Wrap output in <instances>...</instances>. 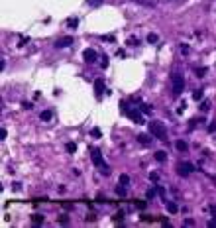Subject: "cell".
Instances as JSON below:
<instances>
[{
    "label": "cell",
    "mask_w": 216,
    "mask_h": 228,
    "mask_svg": "<svg viewBox=\"0 0 216 228\" xmlns=\"http://www.w3.org/2000/svg\"><path fill=\"white\" fill-rule=\"evenodd\" d=\"M204 75H206V67H201L197 71V77H204Z\"/></svg>",
    "instance_id": "25"
},
{
    "label": "cell",
    "mask_w": 216,
    "mask_h": 228,
    "mask_svg": "<svg viewBox=\"0 0 216 228\" xmlns=\"http://www.w3.org/2000/svg\"><path fill=\"white\" fill-rule=\"evenodd\" d=\"M149 134L153 138H157V140H165L167 132H165V128H163L161 122H149Z\"/></svg>",
    "instance_id": "1"
},
{
    "label": "cell",
    "mask_w": 216,
    "mask_h": 228,
    "mask_svg": "<svg viewBox=\"0 0 216 228\" xmlns=\"http://www.w3.org/2000/svg\"><path fill=\"white\" fill-rule=\"evenodd\" d=\"M193 171H194V165L191 161H181L179 165H177V173H179L181 177H189Z\"/></svg>",
    "instance_id": "4"
},
{
    "label": "cell",
    "mask_w": 216,
    "mask_h": 228,
    "mask_svg": "<svg viewBox=\"0 0 216 228\" xmlns=\"http://www.w3.org/2000/svg\"><path fill=\"white\" fill-rule=\"evenodd\" d=\"M90 134H93L94 138H100V136H102V132H100V128H93V130H90Z\"/></svg>",
    "instance_id": "23"
},
{
    "label": "cell",
    "mask_w": 216,
    "mask_h": 228,
    "mask_svg": "<svg viewBox=\"0 0 216 228\" xmlns=\"http://www.w3.org/2000/svg\"><path fill=\"white\" fill-rule=\"evenodd\" d=\"M67 151H69V153H75V151H77V146H75V142H69V144H67Z\"/></svg>",
    "instance_id": "16"
},
{
    "label": "cell",
    "mask_w": 216,
    "mask_h": 228,
    "mask_svg": "<svg viewBox=\"0 0 216 228\" xmlns=\"http://www.w3.org/2000/svg\"><path fill=\"white\" fill-rule=\"evenodd\" d=\"M67 24H69V28H77V26H79V20H77V18H69Z\"/></svg>",
    "instance_id": "18"
},
{
    "label": "cell",
    "mask_w": 216,
    "mask_h": 228,
    "mask_svg": "<svg viewBox=\"0 0 216 228\" xmlns=\"http://www.w3.org/2000/svg\"><path fill=\"white\" fill-rule=\"evenodd\" d=\"M155 191H157V189H151V191H147V199H153V197H155Z\"/></svg>",
    "instance_id": "30"
},
{
    "label": "cell",
    "mask_w": 216,
    "mask_h": 228,
    "mask_svg": "<svg viewBox=\"0 0 216 228\" xmlns=\"http://www.w3.org/2000/svg\"><path fill=\"white\" fill-rule=\"evenodd\" d=\"M155 161H167V153L165 151H155Z\"/></svg>",
    "instance_id": "13"
},
{
    "label": "cell",
    "mask_w": 216,
    "mask_h": 228,
    "mask_svg": "<svg viewBox=\"0 0 216 228\" xmlns=\"http://www.w3.org/2000/svg\"><path fill=\"white\" fill-rule=\"evenodd\" d=\"M116 195L118 197H124V195H126V187H124V185L122 187H116Z\"/></svg>",
    "instance_id": "20"
},
{
    "label": "cell",
    "mask_w": 216,
    "mask_h": 228,
    "mask_svg": "<svg viewBox=\"0 0 216 228\" xmlns=\"http://www.w3.org/2000/svg\"><path fill=\"white\" fill-rule=\"evenodd\" d=\"M138 142H139L142 146H149V144H151V138H149L147 134H139V136H138Z\"/></svg>",
    "instance_id": "10"
},
{
    "label": "cell",
    "mask_w": 216,
    "mask_h": 228,
    "mask_svg": "<svg viewBox=\"0 0 216 228\" xmlns=\"http://www.w3.org/2000/svg\"><path fill=\"white\" fill-rule=\"evenodd\" d=\"M6 128H0V140H6Z\"/></svg>",
    "instance_id": "29"
},
{
    "label": "cell",
    "mask_w": 216,
    "mask_h": 228,
    "mask_svg": "<svg viewBox=\"0 0 216 228\" xmlns=\"http://www.w3.org/2000/svg\"><path fill=\"white\" fill-rule=\"evenodd\" d=\"M185 224H187V226H193L194 220H193V218H185Z\"/></svg>",
    "instance_id": "31"
},
{
    "label": "cell",
    "mask_w": 216,
    "mask_h": 228,
    "mask_svg": "<svg viewBox=\"0 0 216 228\" xmlns=\"http://www.w3.org/2000/svg\"><path fill=\"white\" fill-rule=\"evenodd\" d=\"M130 118H132L136 124H143V116H142V110H136V108H132V110H128L126 112Z\"/></svg>",
    "instance_id": "5"
},
{
    "label": "cell",
    "mask_w": 216,
    "mask_h": 228,
    "mask_svg": "<svg viewBox=\"0 0 216 228\" xmlns=\"http://www.w3.org/2000/svg\"><path fill=\"white\" fill-rule=\"evenodd\" d=\"M94 91H96V97L102 94V91H104V81H102V79H96L94 81Z\"/></svg>",
    "instance_id": "8"
},
{
    "label": "cell",
    "mask_w": 216,
    "mask_h": 228,
    "mask_svg": "<svg viewBox=\"0 0 216 228\" xmlns=\"http://www.w3.org/2000/svg\"><path fill=\"white\" fill-rule=\"evenodd\" d=\"M102 39H104V41H114L116 38H114L112 34H106V35H102Z\"/></svg>",
    "instance_id": "26"
},
{
    "label": "cell",
    "mask_w": 216,
    "mask_h": 228,
    "mask_svg": "<svg viewBox=\"0 0 216 228\" xmlns=\"http://www.w3.org/2000/svg\"><path fill=\"white\" fill-rule=\"evenodd\" d=\"M167 213H169V214H177V213H179V206H177V203H173V201H167Z\"/></svg>",
    "instance_id": "7"
},
{
    "label": "cell",
    "mask_w": 216,
    "mask_h": 228,
    "mask_svg": "<svg viewBox=\"0 0 216 228\" xmlns=\"http://www.w3.org/2000/svg\"><path fill=\"white\" fill-rule=\"evenodd\" d=\"M157 39H159V38H157V34H147V41H149V44H155Z\"/></svg>",
    "instance_id": "21"
},
{
    "label": "cell",
    "mask_w": 216,
    "mask_h": 228,
    "mask_svg": "<svg viewBox=\"0 0 216 228\" xmlns=\"http://www.w3.org/2000/svg\"><path fill=\"white\" fill-rule=\"evenodd\" d=\"M202 97H204L202 91H193V100H197V102H198V100H202Z\"/></svg>",
    "instance_id": "15"
},
{
    "label": "cell",
    "mask_w": 216,
    "mask_h": 228,
    "mask_svg": "<svg viewBox=\"0 0 216 228\" xmlns=\"http://www.w3.org/2000/svg\"><path fill=\"white\" fill-rule=\"evenodd\" d=\"M71 44H73V38H61V39H57L55 47H69Z\"/></svg>",
    "instance_id": "9"
},
{
    "label": "cell",
    "mask_w": 216,
    "mask_h": 228,
    "mask_svg": "<svg viewBox=\"0 0 216 228\" xmlns=\"http://www.w3.org/2000/svg\"><path fill=\"white\" fill-rule=\"evenodd\" d=\"M90 160H93V163H94L96 167H102V171L108 173V165L104 163V157H102V153H100L98 150H93V151H90Z\"/></svg>",
    "instance_id": "3"
},
{
    "label": "cell",
    "mask_w": 216,
    "mask_h": 228,
    "mask_svg": "<svg viewBox=\"0 0 216 228\" xmlns=\"http://www.w3.org/2000/svg\"><path fill=\"white\" fill-rule=\"evenodd\" d=\"M175 147H177L179 151H187V150H189V146H187L185 140H177V142H175Z\"/></svg>",
    "instance_id": "11"
},
{
    "label": "cell",
    "mask_w": 216,
    "mask_h": 228,
    "mask_svg": "<svg viewBox=\"0 0 216 228\" xmlns=\"http://www.w3.org/2000/svg\"><path fill=\"white\" fill-rule=\"evenodd\" d=\"M208 226H212V228H216V218H212V220H208Z\"/></svg>",
    "instance_id": "33"
},
{
    "label": "cell",
    "mask_w": 216,
    "mask_h": 228,
    "mask_svg": "<svg viewBox=\"0 0 216 228\" xmlns=\"http://www.w3.org/2000/svg\"><path fill=\"white\" fill-rule=\"evenodd\" d=\"M208 108H210V102H208V100H204V102L201 104V110H202V112H206Z\"/></svg>",
    "instance_id": "24"
},
{
    "label": "cell",
    "mask_w": 216,
    "mask_h": 228,
    "mask_svg": "<svg viewBox=\"0 0 216 228\" xmlns=\"http://www.w3.org/2000/svg\"><path fill=\"white\" fill-rule=\"evenodd\" d=\"M128 44H132V45H136V44H138V39H136V38H130V39H128Z\"/></svg>",
    "instance_id": "34"
},
{
    "label": "cell",
    "mask_w": 216,
    "mask_h": 228,
    "mask_svg": "<svg viewBox=\"0 0 216 228\" xmlns=\"http://www.w3.org/2000/svg\"><path fill=\"white\" fill-rule=\"evenodd\" d=\"M149 181H151V183H157V181H159V175L155 173V171H151V173H149Z\"/></svg>",
    "instance_id": "17"
},
{
    "label": "cell",
    "mask_w": 216,
    "mask_h": 228,
    "mask_svg": "<svg viewBox=\"0 0 216 228\" xmlns=\"http://www.w3.org/2000/svg\"><path fill=\"white\" fill-rule=\"evenodd\" d=\"M171 81H173V91H175L177 94H181L183 89H185V77H183L181 73H173Z\"/></svg>",
    "instance_id": "2"
},
{
    "label": "cell",
    "mask_w": 216,
    "mask_h": 228,
    "mask_svg": "<svg viewBox=\"0 0 216 228\" xmlns=\"http://www.w3.org/2000/svg\"><path fill=\"white\" fill-rule=\"evenodd\" d=\"M83 59H85L86 63H94V61H96V51H94V49H85V51H83Z\"/></svg>",
    "instance_id": "6"
},
{
    "label": "cell",
    "mask_w": 216,
    "mask_h": 228,
    "mask_svg": "<svg viewBox=\"0 0 216 228\" xmlns=\"http://www.w3.org/2000/svg\"><path fill=\"white\" fill-rule=\"evenodd\" d=\"M120 185L128 187V185H130V175H126V173H122V175H120Z\"/></svg>",
    "instance_id": "14"
},
{
    "label": "cell",
    "mask_w": 216,
    "mask_h": 228,
    "mask_svg": "<svg viewBox=\"0 0 216 228\" xmlns=\"http://www.w3.org/2000/svg\"><path fill=\"white\" fill-rule=\"evenodd\" d=\"M157 193L161 195V197H163V195H165V189H163V187H157Z\"/></svg>",
    "instance_id": "35"
},
{
    "label": "cell",
    "mask_w": 216,
    "mask_h": 228,
    "mask_svg": "<svg viewBox=\"0 0 216 228\" xmlns=\"http://www.w3.org/2000/svg\"><path fill=\"white\" fill-rule=\"evenodd\" d=\"M102 2H104V0H86V4H89V6H100Z\"/></svg>",
    "instance_id": "19"
},
{
    "label": "cell",
    "mask_w": 216,
    "mask_h": 228,
    "mask_svg": "<svg viewBox=\"0 0 216 228\" xmlns=\"http://www.w3.org/2000/svg\"><path fill=\"white\" fill-rule=\"evenodd\" d=\"M59 222H61V224H67V222H69V216H67V214H61V218H59Z\"/></svg>",
    "instance_id": "28"
},
{
    "label": "cell",
    "mask_w": 216,
    "mask_h": 228,
    "mask_svg": "<svg viewBox=\"0 0 216 228\" xmlns=\"http://www.w3.org/2000/svg\"><path fill=\"white\" fill-rule=\"evenodd\" d=\"M22 106H24L26 110H30L31 108V102H22Z\"/></svg>",
    "instance_id": "32"
},
{
    "label": "cell",
    "mask_w": 216,
    "mask_h": 228,
    "mask_svg": "<svg viewBox=\"0 0 216 228\" xmlns=\"http://www.w3.org/2000/svg\"><path fill=\"white\" fill-rule=\"evenodd\" d=\"M39 118H41L43 122H47V120H51V118H53V112H51V110H43V112L39 114Z\"/></svg>",
    "instance_id": "12"
},
{
    "label": "cell",
    "mask_w": 216,
    "mask_h": 228,
    "mask_svg": "<svg viewBox=\"0 0 216 228\" xmlns=\"http://www.w3.org/2000/svg\"><path fill=\"white\" fill-rule=\"evenodd\" d=\"M31 220H34L35 224H41V222H43V216H41V214H34V216H31Z\"/></svg>",
    "instance_id": "22"
},
{
    "label": "cell",
    "mask_w": 216,
    "mask_h": 228,
    "mask_svg": "<svg viewBox=\"0 0 216 228\" xmlns=\"http://www.w3.org/2000/svg\"><path fill=\"white\" fill-rule=\"evenodd\" d=\"M139 110H142V112H147V114L151 112V108L147 106V104H142V106H139Z\"/></svg>",
    "instance_id": "27"
}]
</instances>
